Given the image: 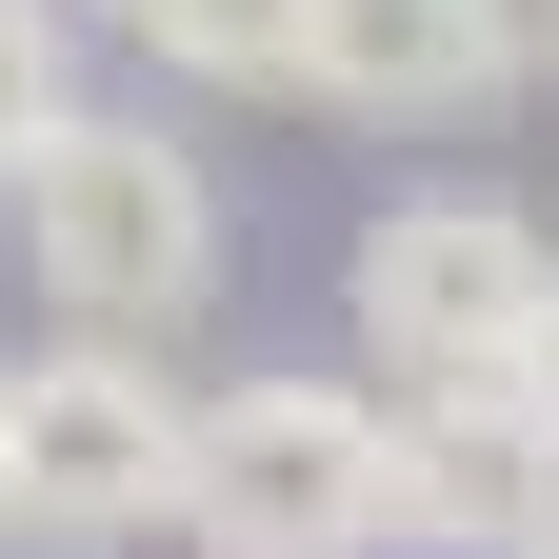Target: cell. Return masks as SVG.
Here are the masks:
<instances>
[{
  "mask_svg": "<svg viewBox=\"0 0 559 559\" xmlns=\"http://www.w3.org/2000/svg\"><path fill=\"white\" fill-rule=\"evenodd\" d=\"M0 221H21V280L60 300V340H100V360H180L221 320V260H240L221 160L160 140V100H81L0 180Z\"/></svg>",
  "mask_w": 559,
  "mask_h": 559,
  "instance_id": "cell-1",
  "label": "cell"
},
{
  "mask_svg": "<svg viewBox=\"0 0 559 559\" xmlns=\"http://www.w3.org/2000/svg\"><path fill=\"white\" fill-rule=\"evenodd\" d=\"M180 539L200 559H380V380L260 360L180 400Z\"/></svg>",
  "mask_w": 559,
  "mask_h": 559,
  "instance_id": "cell-2",
  "label": "cell"
},
{
  "mask_svg": "<svg viewBox=\"0 0 559 559\" xmlns=\"http://www.w3.org/2000/svg\"><path fill=\"white\" fill-rule=\"evenodd\" d=\"M340 300H360L380 400H460V380H520V340H539V300H559V240L520 221L500 180H419V200L360 221Z\"/></svg>",
  "mask_w": 559,
  "mask_h": 559,
  "instance_id": "cell-3",
  "label": "cell"
},
{
  "mask_svg": "<svg viewBox=\"0 0 559 559\" xmlns=\"http://www.w3.org/2000/svg\"><path fill=\"white\" fill-rule=\"evenodd\" d=\"M160 520H180V360H100V340L0 360V539L100 559Z\"/></svg>",
  "mask_w": 559,
  "mask_h": 559,
  "instance_id": "cell-4",
  "label": "cell"
},
{
  "mask_svg": "<svg viewBox=\"0 0 559 559\" xmlns=\"http://www.w3.org/2000/svg\"><path fill=\"white\" fill-rule=\"evenodd\" d=\"M380 539L400 559H539L559 539V440L460 380V400H380Z\"/></svg>",
  "mask_w": 559,
  "mask_h": 559,
  "instance_id": "cell-5",
  "label": "cell"
},
{
  "mask_svg": "<svg viewBox=\"0 0 559 559\" xmlns=\"http://www.w3.org/2000/svg\"><path fill=\"white\" fill-rule=\"evenodd\" d=\"M520 0H300V100L340 120H479L520 81Z\"/></svg>",
  "mask_w": 559,
  "mask_h": 559,
  "instance_id": "cell-6",
  "label": "cell"
},
{
  "mask_svg": "<svg viewBox=\"0 0 559 559\" xmlns=\"http://www.w3.org/2000/svg\"><path fill=\"white\" fill-rule=\"evenodd\" d=\"M81 21V0H60ZM100 21L160 60V81H240V100H300V0H100Z\"/></svg>",
  "mask_w": 559,
  "mask_h": 559,
  "instance_id": "cell-7",
  "label": "cell"
},
{
  "mask_svg": "<svg viewBox=\"0 0 559 559\" xmlns=\"http://www.w3.org/2000/svg\"><path fill=\"white\" fill-rule=\"evenodd\" d=\"M60 120H81V21H60V0H0V180H21Z\"/></svg>",
  "mask_w": 559,
  "mask_h": 559,
  "instance_id": "cell-8",
  "label": "cell"
},
{
  "mask_svg": "<svg viewBox=\"0 0 559 559\" xmlns=\"http://www.w3.org/2000/svg\"><path fill=\"white\" fill-rule=\"evenodd\" d=\"M520 419H539V440H559V300H539V340H520V380H500Z\"/></svg>",
  "mask_w": 559,
  "mask_h": 559,
  "instance_id": "cell-9",
  "label": "cell"
},
{
  "mask_svg": "<svg viewBox=\"0 0 559 559\" xmlns=\"http://www.w3.org/2000/svg\"><path fill=\"white\" fill-rule=\"evenodd\" d=\"M539 559H559V539H539Z\"/></svg>",
  "mask_w": 559,
  "mask_h": 559,
  "instance_id": "cell-10",
  "label": "cell"
}]
</instances>
